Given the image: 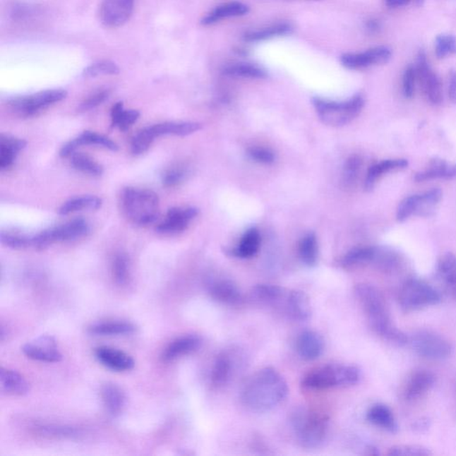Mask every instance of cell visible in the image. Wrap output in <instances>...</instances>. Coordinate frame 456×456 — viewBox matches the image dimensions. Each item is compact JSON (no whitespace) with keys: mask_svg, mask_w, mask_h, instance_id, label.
Returning a JSON list of instances; mask_svg holds the SVG:
<instances>
[{"mask_svg":"<svg viewBox=\"0 0 456 456\" xmlns=\"http://www.w3.org/2000/svg\"><path fill=\"white\" fill-rule=\"evenodd\" d=\"M120 203L124 216L137 226H149L158 219L159 197L152 190L126 187L122 190Z\"/></svg>","mask_w":456,"mask_h":456,"instance_id":"obj_3","label":"cell"},{"mask_svg":"<svg viewBox=\"0 0 456 456\" xmlns=\"http://www.w3.org/2000/svg\"><path fill=\"white\" fill-rule=\"evenodd\" d=\"M354 292L373 331L395 344H407L409 338L393 325L382 292L368 284H357Z\"/></svg>","mask_w":456,"mask_h":456,"instance_id":"obj_2","label":"cell"},{"mask_svg":"<svg viewBox=\"0 0 456 456\" xmlns=\"http://www.w3.org/2000/svg\"><path fill=\"white\" fill-rule=\"evenodd\" d=\"M120 73V68L116 64L110 61H103L91 64L83 71V76L86 78H96L102 75H116Z\"/></svg>","mask_w":456,"mask_h":456,"instance_id":"obj_48","label":"cell"},{"mask_svg":"<svg viewBox=\"0 0 456 456\" xmlns=\"http://www.w3.org/2000/svg\"><path fill=\"white\" fill-rule=\"evenodd\" d=\"M32 236H28L16 231H2L0 234L2 244L13 250H23L32 247Z\"/></svg>","mask_w":456,"mask_h":456,"instance_id":"obj_45","label":"cell"},{"mask_svg":"<svg viewBox=\"0 0 456 456\" xmlns=\"http://www.w3.org/2000/svg\"><path fill=\"white\" fill-rule=\"evenodd\" d=\"M291 424L299 445L305 448H318L328 434L326 415L306 408H299L292 414Z\"/></svg>","mask_w":456,"mask_h":456,"instance_id":"obj_4","label":"cell"},{"mask_svg":"<svg viewBox=\"0 0 456 456\" xmlns=\"http://www.w3.org/2000/svg\"><path fill=\"white\" fill-rule=\"evenodd\" d=\"M224 73L227 76L263 79L267 73L260 67L251 64H236L224 68Z\"/></svg>","mask_w":456,"mask_h":456,"instance_id":"obj_42","label":"cell"},{"mask_svg":"<svg viewBox=\"0 0 456 456\" xmlns=\"http://www.w3.org/2000/svg\"><path fill=\"white\" fill-rule=\"evenodd\" d=\"M0 390L9 396H25L29 392V383L16 371L0 368Z\"/></svg>","mask_w":456,"mask_h":456,"instance_id":"obj_23","label":"cell"},{"mask_svg":"<svg viewBox=\"0 0 456 456\" xmlns=\"http://www.w3.org/2000/svg\"><path fill=\"white\" fill-rule=\"evenodd\" d=\"M139 112L136 110H124L122 102H119L112 107L111 111L112 127H118L121 131H127L139 118Z\"/></svg>","mask_w":456,"mask_h":456,"instance_id":"obj_37","label":"cell"},{"mask_svg":"<svg viewBox=\"0 0 456 456\" xmlns=\"http://www.w3.org/2000/svg\"><path fill=\"white\" fill-rule=\"evenodd\" d=\"M67 97L64 90H49L30 95V96L16 97L10 102L12 111L20 117H32L51 104L59 103Z\"/></svg>","mask_w":456,"mask_h":456,"instance_id":"obj_9","label":"cell"},{"mask_svg":"<svg viewBox=\"0 0 456 456\" xmlns=\"http://www.w3.org/2000/svg\"><path fill=\"white\" fill-rule=\"evenodd\" d=\"M442 191L440 188L431 189L430 191L421 193L414 215L428 217L433 213L436 206L442 199Z\"/></svg>","mask_w":456,"mask_h":456,"instance_id":"obj_40","label":"cell"},{"mask_svg":"<svg viewBox=\"0 0 456 456\" xmlns=\"http://www.w3.org/2000/svg\"><path fill=\"white\" fill-rule=\"evenodd\" d=\"M42 434L51 436V437L71 438L78 435V431L73 428L47 426L40 428Z\"/></svg>","mask_w":456,"mask_h":456,"instance_id":"obj_56","label":"cell"},{"mask_svg":"<svg viewBox=\"0 0 456 456\" xmlns=\"http://www.w3.org/2000/svg\"><path fill=\"white\" fill-rule=\"evenodd\" d=\"M367 420L376 426L389 432H396L397 425L392 411L383 404H373L366 414Z\"/></svg>","mask_w":456,"mask_h":456,"instance_id":"obj_27","label":"cell"},{"mask_svg":"<svg viewBox=\"0 0 456 456\" xmlns=\"http://www.w3.org/2000/svg\"><path fill=\"white\" fill-rule=\"evenodd\" d=\"M361 165H362V161L359 156L354 155L347 160L344 172H343V181L346 185H352L355 181Z\"/></svg>","mask_w":456,"mask_h":456,"instance_id":"obj_52","label":"cell"},{"mask_svg":"<svg viewBox=\"0 0 456 456\" xmlns=\"http://www.w3.org/2000/svg\"><path fill=\"white\" fill-rule=\"evenodd\" d=\"M101 396L105 408L112 416H117L122 413L127 397L120 386L112 383L104 384L101 389Z\"/></svg>","mask_w":456,"mask_h":456,"instance_id":"obj_25","label":"cell"},{"mask_svg":"<svg viewBox=\"0 0 456 456\" xmlns=\"http://www.w3.org/2000/svg\"><path fill=\"white\" fill-rule=\"evenodd\" d=\"M207 290L214 301L227 306H239L244 295L234 282L228 279H215L207 285Z\"/></svg>","mask_w":456,"mask_h":456,"instance_id":"obj_17","label":"cell"},{"mask_svg":"<svg viewBox=\"0 0 456 456\" xmlns=\"http://www.w3.org/2000/svg\"><path fill=\"white\" fill-rule=\"evenodd\" d=\"M136 326L127 322L97 323L90 326L88 332L93 335L112 336L131 335L136 331Z\"/></svg>","mask_w":456,"mask_h":456,"instance_id":"obj_34","label":"cell"},{"mask_svg":"<svg viewBox=\"0 0 456 456\" xmlns=\"http://www.w3.org/2000/svg\"><path fill=\"white\" fill-rule=\"evenodd\" d=\"M376 253V248L374 247L355 248L342 258L340 264L343 268H352L364 264L373 263Z\"/></svg>","mask_w":456,"mask_h":456,"instance_id":"obj_35","label":"cell"},{"mask_svg":"<svg viewBox=\"0 0 456 456\" xmlns=\"http://www.w3.org/2000/svg\"><path fill=\"white\" fill-rule=\"evenodd\" d=\"M156 136L152 132L151 127H148L135 136L131 142V152L133 155H140L145 154L155 141Z\"/></svg>","mask_w":456,"mask_h":456,"instance_id":"obj_47","label":"cell"},{"mask_svg":"<svg viewBox=\"0 0 456 456\" xmlns=\"http://www.w3.org/2000/svg\"><path fill=\"white\" fill-rule=\"evenodd\" d=\"M23 352L29 359L46 363H57L63 359L57 348L56 340L49 335H42L23 347Z\"/></svg>","mask_w":456,"mask_h":456,"instance_id":"obj_13","label":"cell"},{"mask_svg":"<svg viewBox=\"0 0 456 456\" xmlns=\"http://www.w3.org/2000/svg\"><path fill=\"white\" fill-rule=\"evenodd\" d=\"M313 104L320 120L325 124L332 127H340L348 124L360 114L365 105V100L361 95H356L342 103L315 97L313 98Z\"/></svg>","mask_w":456,"mask_h":456,"instance_id":"obj_6","label":"cell"},{"mask_svg":"<svg viewBox=\"0 0 456 456\" xmlns=\"http://www.w3.org/2000/svg\"><path fill=\"white\" fill-rule=\"evenodd\" d=\"M109 96H110V91L108 90L97 91L83 102V104H80V110L83 112L92 110V109L103 104L105 100H108Z\"/></svg>","mask_w":456,"mask_h":456,"instance_id":"obj_54","label":"cell"},{"mask_svg":"<svg viewBox=\"0 0 456 456\" xmlns=\"http://www.w3.org/2000/svg\"><path fill=\"white\" fill-rule=\"evenodd\" d=\"M136 0H102L100 16L102 23L116 28L127 23L134 11Z\"/></svg>","mask_w":456,"mask_h":456,"instance_id":"obj_11","label":"cell"},{"mask_svg":"<svg viewBox=\"0 0 456 456\" xmlns=\"http://www.w3.org/2000/svg\"><path fill=\"white\" fill-rule=\"evenodd\" d=\"M249 6L241 2H229L220 5L203 17L200 23L204 26L212 25L221 20L246 15Z\"/></svg>","mask_w":456,"mask_h":456,"instance_id":"obj_24","label":"cell"},{"mask_svg":"<svg viewBox=\"0 0 456 456\" xmlns=\"http://www.w3.org/2000/svg\"><path fill=\"white\" fill-rule=\"evenodd\" d=\"M112 268L115 282L120 287L127 284L129 280V261L127 255H115Z\"/></svg>","mask_w":456,"mask_h":456,"instance_id":"obj_46","label":"cell"},{"mask_svg":"<svg viewBox=\"0 0 456 456\" xmlns=\"http://www.w3.org/2000/svg\"><path fill=\"white\" fill-rule=\"evenodd\" d=\"M285 308L287 314L297 321H307L311 316V306L308 296L298 290L288 292Z\"/></svg>","mask_w":456,"mask_h":456,"instance_id":"obj_22","label":"cell"},{"mask_svg":"<svg viewBox=\"0 0 456 456\" xmlns=\"http://www.w3.org/2000/svg\"><path fill=\"white\" fill-rule=\"evenodd\" d=\"M95 355L102 365L116 372H127L134 368V360L121 350L103 346L96 349Z\"/></svg>","mask_w":456,"mask_h":456,"instance_id":"obj_18","label":"cell"},{"mask_svg":"<svg viewBox=\"0 0 456 456\" xmlns=\"http://www.w3.org/2000/svg\"><path fill=\"white\" fill-rule=\"evenodd\" d=\"M456 53V39L452 35H440L436 40V54L438 59Z\"/></svg>","mask_w":456,"mask_h":456,"instance_id":"obj_50","label":"cell"},{"mask_svg":"<svg viewBox=\"0 0 456 456\" xmlns=\"http://www.w3.org/2000/svg\"><path fill=\"white\" fill-rule=\"evenodd\" d=\"M292 26L288 23H277L265 28L258 30H250L245 33L244 40L250 42H262L268 39H272L274 37L287 35V34L292 32Z\"/></svg>","mask_w":456,"mask_h":456,"instance_id":"obj_36","label":"cell"},{"mask_svg":"<svg viewBox=\"0 0 456 456\" xmlns=\"http://www.w3.org/2000/svg\"><path fill=\"white\" fill-rule=\"evenodd\" d=\"M388 455L393 456H427L432 455L428 448L415 445H395L389 449Z\"/></svg>","mask_w":456,"mask_h":456,"instance_id":"obj_49","label":"cell"},{"mask_svg":"<svg viewBox=\"0 0 456 456\" xmlns=\"http://www.w3.org/2000/svg\"><path fill=\"white\" fill-rule=\"evenodd\" d=\"M448 94L452 103L456 104V71H452L450 75Z\"/></svg>","mask_w":456,"mask_h":456,"instance_id":"obj_58","label":"cell"},{"mask_svg":"<svg viewBox=\"0 0 456 456\" xmlns=\"http://www.w3.org/2000/svg\"><path fill=\"white\" fill-rule=\"evenodd\" d=\"M440 299V292L427 282L418 278L407 279L398 292V302L407 311L437 305Z\"/></svg>","mask_w":456,"mask_h":456,"instance_id":"obj_7","label":"cell"},{"mask_svg":"<svg viewBox=\"0 0 456 456\" xmlns=\"http://www.w3.org/2000/svg\"><path fill=\"white\" fill-rule=\"evenodd\" d=\"M151 128L156 138L166 135L184 137V136L191 135L193 133L200 131L202 128V125L198 122L168 121L151 126Z\"/></svg>","mask_w":456,"mask_h":456,"instance_id":"obj_28","label":"cell"},{"mask_svg":"<svg viewBox=\"0 0 456 456\" xmlns=\"http://www.w3.org/2000/svg\"><path fill=\"white\" fill-rule=\"evenodd\" d=\"M71 163L74 169L91 176H100L103 175L104 168L100 163L94 161L90 156L74 152L71 155Z\"/></svg>","mask_w":456,"mask_h":456,"instance_id":"obj_43","label":"cell"},{"mask_svg":"<svg viewBox=\"0 0 456 456\" xmlns=\"http://www.w3.org/2000/svg\"><path fill=\"white\" fill-rule=\"evenodd\" d=\"M248 155L255 160V161L265 163V164H268V163H272L275 161V155L273 152L270 151V150L265 148H251L249 149V151H248Z\"/></svg>","mask_w":456,"mask_h":456,"instance_id":"obj_57","label":"cell"},{"mask_svg":"<svg viewBox=\"0 0 456 456\" xmlns=\"http://www.w3.org/2000/svg\"><path fill=\"white\" fill-rule=\"evenodd\" d=\"M233 370V361L229 354L220 353L214 361L210 380L214 387L220 388L226 385L229 380Z\"/></svg>","mask_w":456,"mask_h":456,"instance_id":"obj_31","label":"cell"},{"mask_svg":"<svg viewBox=\"0 0 456 456\" xmlns=\"http://www.w3.org/2000/svg\"><path fill=\"white\" fill-rule=\"evenodd\" d=\"M408 166V161L406 159H395V160H385V161L377 163V164L371 167L367 173L365 187L366 190H372L374 185H376V180L380 176L391 172L394 169H400L407 168Z\"/></svg>","mask_w":456,"mask_h":456,"instance_id":"obj_33","label":"cell"},{"mask_svg":"<svg viewBox=\"0 0 456 456\" xmlns=\"http://www.w3.org/2000/svg\"><path fill=\"white\" fill-rule=\"evenodd\" d=\"M260 236L256 228H251L244 234L240 241L239 246L234 251V254L240 258H251L254 256L260 249Z\"/></svg>","mask_w":456,"mask_h":456,"instance_id":"obj_39","label":"cell"},{"mask_svg":"<svg viewBox=\"0 0 456 456\" xmlns=\"http://www.w3.org/2000/svg\"><path fill=\"white\" fill-rule=\"evenodd\" d=\"M253 298L264 304H273L284 297V289L274 284H258L251 291Z\"/></svg>","mask_w":456,"mask_h":456,"instance_id":"obj_44","label":"cell"},{"mask_svg":"<svg viewBox=\"0 0 456 456\" xmlns=\"http://www.w3.org/2000/svg\"><path fill=\"white\" fill-rule=\"evenodd\" d=\"M90 231V224L83 219L69 221L61 226L54 227L49 229L32 236V247L36 250H44L54 243L73 241L86 236Z\"/></svg>","mask_w":456,"mask_h":456,"instance_id":"obj_8","label":"cell"},{"mask_svg":"<svg viewBox=\"0 0 456 456\" xmlns=\"http://www.w3.org/2000/svg\"><path fill=\"white\" fill-rule=\"evenodd\" d=\"M360 370L355 366L328 365L318 367L306 374L302 386L323 390L335 387H349L359 382Z\"/></svg>","mask_w":456,"mask_h":456,"instance_id":"obj_5","label":"cell"},{"mask_svg":"<svg viewBox=\"0 0 456 456\" xmlns=\"http://www.w3.org/2000/svg\"><path fill=\"white\" fill-rule=\"evenodd\" d=\"M391 59L387 47H373L364 53H347L340 56L342 66L350 70H359L376 64H383Z\"/></svg>","mask_w":456,"mask_h":456,"instance_id":"obj_12","label":"cell"},{"mask_svg":"<svg viewBox=\"0 0 456 456\" xmlns=\"http://www.w3.org/2000/svg\"><path fill=\"white\" fill-rule=\"evenodd\" d=\"M416 77L419 79L424 94L428 100L434 104H440L443 100L442 87L440 79L428 66L426 56L424 52L420 53L417 60Z\"/></svg>","mask_w":456,"mask_h":456,"instance_id":"obj_15","label":"cell"},{"mask_svg":"<svg viewBox=\"0 0 456 456\" xmlns=\"http://www.w3.org/2000/svg\"><path fill=\"white\" fill-rule=\"evenodd\" d=\"M88 145L101 146V148L110 150L112 152H116L118 150L116 143L112 141L110 138L104 137L103 135L97 134V133L85 131L79 137L64 145L61 149L60 156L63 158L69 157V156L74 154L76 149L79 148L80 146Z\"/></svg>","mask_w":456,"mask_h":456,"instance_id":"obj_19","label":"cell"},{"mask_svg":"<svg viewBox=\"0 0 456 456\" xmlns=\"http://www.w3.org/2000/svg\"><path fill=\"white\" fill-rule=\"evenodd\" d=\"M288 394L284 377L271 367L258 370L245 383L241 402L251 411L263 413L277 407Z\"/></svg>","mask_w":456,"mask_h":456,"instance_id":"obj_1","label":"cell"},{"mask_svg":"<svg viewBox=\"0 0 456 456\" xmlns=\"http://www.w3.org/2000/svg\"><path fill=\"white\" fill-rule=\"evenodd\" d=\"M411 343L415 352L427 359L443 360L452 353V346L448 340L428 330L415 332L411 338Z\"/></svg>","mask_w":456,"mask_h":456,"instance_id":"obj_10","label":"cell"},{"mask_svg":"<svg viewBox=\"0 0 456 456\" xmlns=\"http://www.w3.org/2000/svg\"><path fill=\"white\" fill-rule=\"evenodd\" d=\"M299 257L303 263L313 267L318 262V241L314 234H308L299 243Z\"/></svg>","mask_w":456,"mask_h":456,"instance_id":"obj_41","label":"cell"},{"mask_svg":"<svg viewBox=\"0 0 456 456\" xmlns=\"http://www.w3.org/2000/svg\"><path fill=\"white\" fill-rule=\"evenodd\" d=\"M438 275L443 281L452 296L456 298V256L447 253L438 262Z\"/></svg>","mask_w":456,"mask_h":456,"instance_id":"obj_30","label":"cell"},{"mask_svg":"<svg viewBox=\"0 0 456 456\" xmlns=\"http://www.w3.org/2000/svg\"><path fill=\"white\" fill-rule=\"evenodd\" d=\"M103 204L100 197L95 196H83L75 197L67 200L61 206L59 212L60 215L66 216L69 214L81 212V210H97Z\"/></svg>","mask_w":456,"mask_h":456,"instance_id":"obj_32","label":"cell"},{"mask_svg":"<svg viewBox=\"0 0 456 456\" xmlns=\"http://www.w3.org/2000/svg\"><path fill=\"white\" fill-rule=\"evenodd\" d=\"M435 376L427 370H418L407 377L401 390V397L407 402L420 400L432 389L435 384Z\"/></svg>","mask_w":456,"mask_h":456,"instance_id":"obj_14","label":"cell"},{"mask_svg":"<svg viewBox=\"0 0 456 456\" xmlns=\"http://www.w3.org/2000/svg\"><path fill=\"white\" fill-rule=\"evenodd\" d=\"M186 170L183 168H172L162 176V184L166 187H173L179 185L186 179Z\"/></svg>","mask_w":456,"mask_h":456,"instance_id":"obj_53","label":"cell"},{"mask_svg":"<svg viewBox=\"0 0 456 456\" xmlns=\"http://www.w3.org/2000/svg\"><path fill=\"white\" fill-rule=\"evenodd\" d=\"M418 195L411 196L404 199L400 203L397 210V220L403 222V221L409 219L412 215H414L418 204Z\"/></svg>","mask_w":456,"mask_h":456,"instance_id":"obj_51","label":"cell"},{"mask_svg":"<svg viewBox=\"0 0 456 456\" xmlns=\"http://www.w3.org/2000/svg\"><path fill=\"white\" fill-rule=\"evenodd\" d=\"M455 176L456 164L448 165L444 160L436 158L431 162L430 168L417 173L414 179L417 182H423L436 179H452Z\"/></svg>","mask_w":456,"mask_h":456,"instance_id":"obj_29","label":"cell"},{"mask_svg":"<svg viewBox=\"0 0 456 456\" xmlns=\"http://www.w3.org/2000/svg\"><path fill=\"white\" fill-rule=\"evenodd\" d=\"M401 261V257L396 251L386 248H376L373 263L376 265L378 270L385 273H392L400 267Z\"/></svg>","mask_w":456,"mask_h":456,"instance_id":"obj_38","label":"cell"},{"mask_svg":"<svg viewBox=\"0 0 456 456\" xmlns=\"http://www.w3.org/2000/svg\"><path fill=\"white\" fill-rule=\"evenodd\" d=\"M415 79H416V71L414 68L409 66L404 71L403 76V92L404 97L412 98L414 94Z\"/></svg>","mask_w":456,"mask_h":456,"instance_id":"obj_55","label":"cell"},{"mask_svg":"<svg viewBox=\"0 0 456 456\" xmlns=\"http://www.w3.org/2000/svg\"><path fill=\"white\" fill-rule=\"evenodd\" d=\"M325 343L318 332L307 330L299 333L296 340V350L298 355L306 361L319 359L324 352Z\"/></svg>","mask_w":456,"mask_h":456,"instance_id":"obj_20","label":"cell"},{"mask_svg":"<svg viewBox=\"0 0 456 456\" xmlns=\"http://www.w3.org/2000/svg\"><path fill=\"white\" fill-rule=\"evenodd\" d=\"M26 141L23 139L2 135L0 139V169L8 170L16 162L19 152L25 148Z\"/></svg>","mask_w":456,"mask_h":456,"instance_id":"obj_26","label":"cell"},{"mask_svg":"<svg viewBox=\"0 0 456 456\" xmlns=\"http://www.w3.org/2000/svg\"><path fill=\"white\" fill-rule=\"evenodd\" d=\"M198 214V209L193 207L172 208L167 213L166 219L156 227L155 230L165 234L183 232Z\"/></svg>","mask_w":456,"mask_h":456,"instance_id":"obj_16","label":"cell"},{"mask_svg":"<svg viewBox=\"0 0 456 456\" xmlns=\"http://www.w3.org/2000/svg\"><path fill=\"white\" fill-rule=\"evenodd\" d=\"M202 345V340L196 335H185L173 340L164 349L162 359L165 362L176 360L179 357L196 352Z\"/></svg>","mask_w":456,"mask_h":456,"instance_id":"obj_21","label":"cell"}]
</instances>
